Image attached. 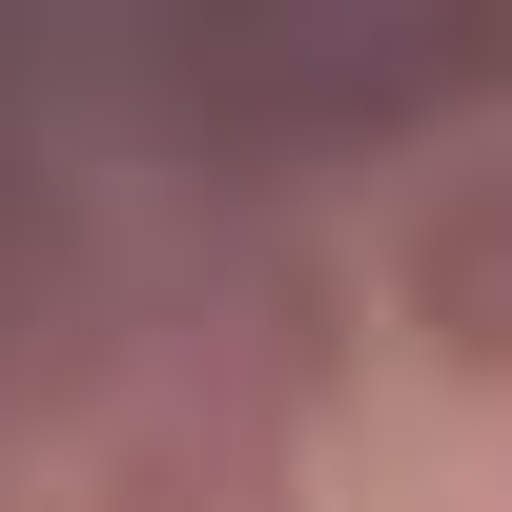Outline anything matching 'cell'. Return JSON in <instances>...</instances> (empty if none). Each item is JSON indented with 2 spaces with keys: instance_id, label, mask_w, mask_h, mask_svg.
I'll return each instance as SVG.
<instances>
[{
  "instance_id": "cell-3",
  "label": "cell",
  "mask_w": 512,
  "mask_h": 512,
  "mask_svg": "<svg viewBox=\"0 0 512 512\" xmlns=\"http://www.w3.org/2000/svg\"><path fill=\"white\" fill-rule=\"evenodd\" d=\"M82 512H308V451H287V431H246V410L144 390V410L103 431V472H82Z\"/></svg>"
},
{
  "instance_id": "cell-1",
  "label": "cell",
  "mask_w": 512,
  "mask_h": 512,
  "mask_svg": "<svg viewBox=\"0 0 512 512\" xmlns=\"http://www.w3.org/2000/svg\"><path fill=\"white\" fill-rule=\"evenodd\" d=\"M164 390H185V410H246V431L328 410V390H349V287H328V246L226 226L185 287H164Z\"/></svg>"
},
{
  "instance_id": "cell-2",
  "label": "cell",
  "mask_w": 512,
  "mask_h": 512,
  "mask_svg": "<svg viewBox=\"0 0 512 512\" xmlns=\"http://www.w3.org/2000/svg\"><path fill=\"white\" fill-rule=\"evenodd\" d=\"M390 308H410V349H431L451 390H512V164H451V185L410 205Z\"/></svg>"
}]
</instances>
